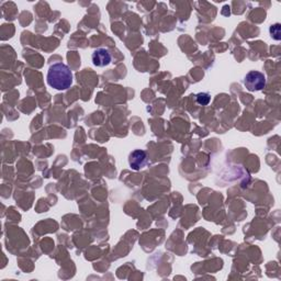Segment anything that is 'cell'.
<instances>
[{
	"label": "cell",
	"mask_w": 281,
	"mask_h": 281,
	"mask_svg": "<svg viewBox=\"0 0 281 281\" xmlns=\"http://www.w3.org/2000/svg\"><path fill=\"white\" fill-rule=\"evenodd\" d=\"M280 29H281V25L280 23H275L273 24L272 27H270L269 29V32H270V35H272V38L275 39V40H277L279 41L281 39V35H280Z\"/></svg>",
	"instance_id": "5"
},
{
	"label": "cell",
	"mask_w": 281,
	"mask_h": 281,
	"mask_svg": "<svg viewBox=\"0 0 281 281\" xmlns=\"http://www.w3.org/2000/svg\"><path fill=\"white\" fill-rule=\"evenodd\" d=\"M244 85L248 91H260L266 87V76L257 70H250L244 78Z\"/></svg>",
	"instance_id": "2"
},
{
	"label": "cell",
	"mask_w": 281,
	"mask_h": 281,
	"mask_svg": "<svg viewBox=\"0 0 281 281\" xmlns=\"http://www.w3.org/2000/svg\"><path fill=\"white\" fill-rule=\"evenodd\" d=\"M196 97H197V102L201 106L209 105V102H210L211 100L210 95L207 93H200V94H198Z\"/></svg>",
	"instance_id": "6"
},
{
	"label": "cell",
	"mask_w": 281,
	"mask_h": 281,
	"mask_svg": "<svg viewBox=\"0 0 281 281\" xmlns=\"http://www.w3.org/2000/svg\"><path fill=\"white\" fill-rule=\"evenodd\" d=\"M129 164L132 169L140 170L147 164V154L142 150L133 151L129 156Z\"/></svg>",
	"instance_id": "3"
},
{
	"label": "cell",
	"mask_w": 281,
	"mask_h": 281,
	"mask_svg": "<svg viewBox=\"0 0 281 281\" xmlns=\"http://www.w3.org/2000/svg\"><path fill=\"white\" fill-rule=\"evenodd\" d=\"M111 54L108 50L106 49H98L91 55L93 63L97 67H105L111 63Z\"/></svg>",
	"instance_id": "4"
},
{
	"label": "cell",
	"mask_w": 281,
	"mask_h": 281,
	"mask_svg": "<svg viewBox=\"0 0 281 281\" xmlns=\"http://www.w3.org/2000/svg\"><path fill=\"white\" fill-rule=\"evenodd\" d=\"M48 84L56 90H66L73 84V73L64 63H55L48 71Z\"/></svg>",
	"instance_id": "1"
}]
</instances>
